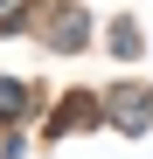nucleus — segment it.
<instances>
[{
	"instance_id": "f257e3e1",
	"label": "nucleus",
	"mask_w": 153,
	"mask_h": 159,
	"mask_svg": "<svg viewBox=\"0 0 153 159\" xmlns=\"http://www.w3.org/2000/svg\"><path fill=\"white\" fill-rule=\"evenodd\" d=\"M118 118H125V131H146V118H153V97H146V90H118Z\"/></svg>"
},
{
	"instance_id": "7ed1b4c3",
	"label": "nucleus",
	"mask_w": 153,
	"mask_h": 159,
	"mask_svg": "<svg viewBox=\"0 0 153 159\" xmlns=\"http://www.w3.org/2000/svg\"><path fill=\"white\" fill-rule=\"evenodd\" d=\"M21 7H28V0H0V28H14V21H21Z\"/></svg>"
},
{
	"instance_id": "f03ea898",
	"label": "nucleus",
	"mask_w": 153,
	"mask_h": 159,
	"mask_svg": "<svg viewBox=\"0 0 153 159\" xmlns=\"http://www.w3.org/2000/svg\"><path fill=\"white\" fill-rule=\"evenodd\" d=\"M14 111H21V90H14V83H0V118H14Z\"/></svg>"
}]
</instances>
